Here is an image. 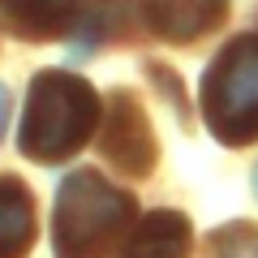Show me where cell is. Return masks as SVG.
Instances as JSON below:
<instances>
[{"mask_svg": "<svg viewBox=\"0 0 258 258\" xmlns=\"http://www.w3.org/2000/svg\"><path fill=\"white\" fill-rule=\"evenodd\" d=\"M82 13H86V0H9L5 5V22L30 43L64 35Z\"/></svg>", "mask_w": 258, "mask_h": 258, "instance_id": "obj_5", "label": "cell"}, {"mask_svg": "<svg viewBox=\"0 0 258 258\" xmlns=\"http://www.w3.org/2000/svg\"><path fill=\"white\" fill-rule=\"evenodd\" d=\"M203 116H207V129L228 147L258 138V39L249 35L232 39L207 64Z\"/></svg>", "mask_w": 258, "mask_h": 258, "instance_id": "obj_3", "label": "cell"}, {"mask_svg": "<svg viewBox=\"0 0 258 258\" xmlns=\"http://www.w3.org/2000/svg\"><path fill=\"white\" fill-rule=\"evenodd\" d=\"M35 198L18 176H0V258H26L35 245Z\"/></svg>", "mask_w": 258, "mask_h": 258, "instance_id": "obj_6", "label": "cell"}, {"mask_svg": "<svg viewBox=\"0 0 258 258\" xmlns=\"http://www.w3.org/2000/svg\"><path fill=\"white\" fill-rule=\"evenodd\" d=\"M9 116H13V95L0 86V142H5V129H9Z\"/></svg>", "mask_w": 258, "mask_h": 258, "instance_id": "obj_10", "label": "cell"}, {"mask_svg": "<svg viewBox=\"0 0 258 258\" xmlns=\"http://www.w3.org/2000/svg\"><path fill=\"white\" fill-rule=\"evenodd\" d=\"M99 151L108 164H116L129 176H147L155 164V134H151L147 112L138 108V99L129 91H116L103 116V134H99Z\"/></svg>", "mask_w": 258, "mask_h": 258, "instance_id": "obj_4", "label": "cell"}, {"mask_svg": "<svg viewBox=\"0 0 258 258\" xmlns=\"http://www.w3.org/2000/svg\"><path fill=\"white\" fill-rule=\"evenodd\" d=\"M215 258H258V228L228 224L224 232H215Z\"/></svg>", "mask_w": 258, "mask_h": 258, "instance_id": "obj_9", "label": "cell"}, {"mask_svg": "<svg viewBox=\"0 0 258 258\" xmlns=\"http://www.w3.org/2000/svg\"><path fill=\"white\" fill-rule=\"evenodd\" d=\"M134 194L108 185L95 168L69 172L56 189L52 249L56 258H108L134 224Z\"/></svg>", "mask_w": 258, "mask_h": 258, "instance_id": "obj_2", "label": "cell"}, {"mask_svg": "<svg viewBox=\"0 0 258 258\" xmlns=\"http://www.w3.org/2000/svg\"><path fill=\"white\" fill-rule=\"evenodd\" d=\"M224 22V0H151V26L172 43H194Z\"/></svg>", "mask_w": 258, "mask_h": 258, "instance_id": "obj_7", "label": "cell"}, {"mask_svg": "<svg viewBox=\"0 0 258 258\" xmlns=\"http://www.w3.org/2000/svg\"><path fill=\"white\" fill-rule=\"evenodd\" d=\"M103 108L82 74L39 69L26 91V112L18 125V151L35 164H60L91 142Z\"/></svg>", "mask_w": 258, "mask_h": 258, "instance_id": "obj_1", "label": "cell"}, {"mask_svg": "<svg viewBox=\"0 0 258 258\" xmlns=\"http://www.w3.org/2000/svg\"><path fill=\"white\" fill-rule=\"evenodd\" d=\"M254 194H258V168H254Z\"/></svg>", "mask_w": 258, "mask_h": 258, "instance_id": "obj_11", "label": "cell"}, {"mask_svg": "<svg viewBox=\"0 0 258 258\" xmlns=\"http://www.w3.org/2000/svg\"><path fill=\"white\" fill-rule=\"evenodd\" d=\"M185 254H189V220L181 211H151L125 245V258H185Z\"/></svg>", "mask_w": 258, "mask_h": 258, "instance_id": "obj_8", "label": "cell"}]
</instances>
